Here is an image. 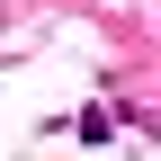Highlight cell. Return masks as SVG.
<instances>
[{"label": "cell", "instance_id": "1", "mask_svg": "<svg viewBox=\"0 0 161 161\" xmlns=\"http://www.w3.org/2000/svg\"><path fill=\"white\" fill-rule=\"evenodd\" d=\"M72 134H80V143H116V116H108V108H80Z\"/></svg>", "mask_w": 161, "mask_h": 161}]
</instances>
